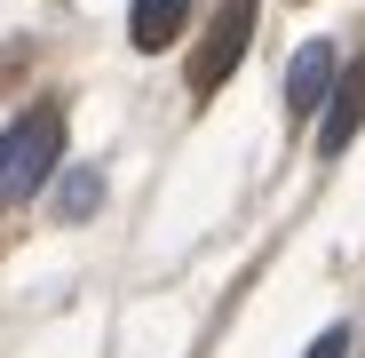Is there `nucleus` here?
I'll return each instance as SVG.
<instances>
[{
    "instance_id": "nucleus-1",
    "label": "nucleus",
    "mask_w": 365,
    "mask_h": 358,
    "mask_svg": "<svg viewBox=\"0 0 365 358\" xmlns=\"http://www.w3.org/2000/svg\"><path fill=\"white\" fill-rule=\"evenodd\" d=\"M56 151H64V111H56V104H32L16 128L0 136V199L40 192L48 167H56Z\"/></svg>"
},
{
    "instance_id": "nucleus-2",
    "label": "nucleus",
    "mask_w": 365,
    "mask_h": 358,
    "mask_svg": "<svg viewBox=\"0 0 365 358\" xmlns=\"http://www.w3.org/2000/svg\"><path fill=\"white\" fill-rule=\"evenodd\" d=\"M247 40H255V0H222V9H215V32H207V40H199V56H191V88H199V96H215V88L238 72Z\"/></svg>"
},
{
    "instance_id": "nucleus-3",
    "label": "nucleus",
    "mask_w": 365,
    "mask_h": 358,
    "mask_svg": "<svg viewBox=\"0 0 365 358\" xmlns=\"http://www.w3.org/2000/svg\"><path fill=\"white\" fill-rule=\"evenodd\" d=\"M357 128H365V56L341 72V88H334V104H326V128H318V151L326 159H341L349 144H357Z\"/></svg>"
},
{
    "instance_id": "nucleus-4",
    "label": "nucleus",
    "mask_w": 365,
    "mask_h": 358,
    "mask_svg": "<svg viewBox=\"0 0 365 358\" xmlns=\"http://www.w3.org/2000/svg\"><path fill=\"white\" fill-rule=\"evenodd\" d=\"M326 88H334V48H326V40H302L294 64H286V104H294V111H318Z\"/></svg>"
},
{
    "instance_id": "nucleus-5",
    "label": "nucleus",
    "mask_w": 365,
    "mask_h": 358,
    "mask_svg": "<svg viewBox=\"0 0 365 358\" xmlns=\"http://www.w3.org/2000/svg\"><path fill=\"white\" fill-rule=\"evenodd\" d=\"M191 24V0H135L128 9V40L143 48V56H159V48H175V32Z\"/></svg>"
},
{
    "instance_id": "nucleus-6",
    "label": "nucleus",
    "mask_w": 365,
    "mask_h": 358,
    "mask_svg": "<svg viewBox=\"0 0 365 358\" xmlns=\"http://www.w3.org/2000/svg\"><path fill=\"white\" fill-rule=\"evenodd\" d=\"M96 199H103V175H88V167H80V175H64V215H72V223H80V215H96Z\"/></svg>"
},
{
    "instance_id": "nucleus-7",
    "label": "nucleus",
    "mask_w": 365,
    "mask_h": 358,
    "mask_svg": "<svg viewBox=\"0 0 365 358\" xmlns=\"http://www.w3.org/2000/svg\"><path fill=\"white\" fill-rule=\"evenodd\" d=\"M310 358H349V327H326V334L310 342Z\"/></svg>"
}]
</instances>
